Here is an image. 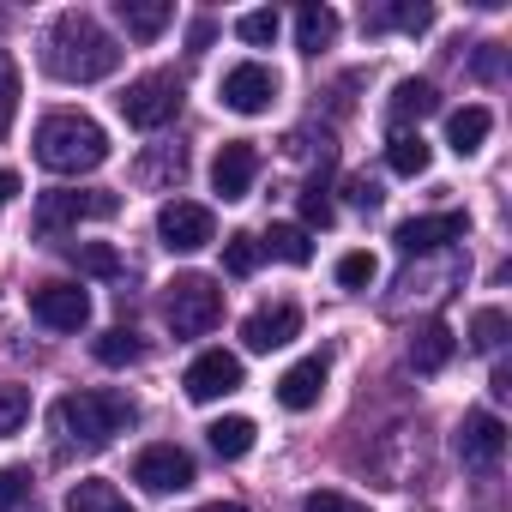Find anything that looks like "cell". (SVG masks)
<instances>
[{"label":"cell","instance_id":"6da1fadb","mask_svg":"<svg viewBox=\"0 0 512 512\" xmlns=\"http://www.w3.org/2000/svg\"><path fill=\"white\" fill-rule=\"evenodd\" d=\"M43 61H49V73L67 79V85H97V79H109V73L121 67V43H115L85 7H73V13H61V19L49 25Z\"/></svg>","mask_w":512,"mask_h":512},{"label":"cell","instance_id":"7a4b0ae2","mask_svg":"<svg viewBox=\"0 0 512 512\" xmlns=\"http://www.w3.org/2000/svg\"><path fill=\"white\" fill-rule=\"evenodd\" d=\"M49 422H55L61 446L97 452V446H109L115 434H127V428L139 422V404H133L127 392H67Z\"/></svg>","mask_w":512,"mask_h":512},{"label":"cell","instance_id":"3957f363","mask_svg":"<svg viewBox=\"0 0 512 512\" xmlns=\"http://www.w3.org/2000/svg\"><path fill=\"white\" fill-rule=\"evenodd\" d=\"M31 145H37V163L55 169V175H85V169L109 163V133H103L91 115H79V109H55V115H43Z\"/></svg>","mask_w":512,"mask_h":512},{"label":"cell","instance_id":"277c9868","mask_svg":"<svg viewBox=\"0 0 512 512\" xmlns=\"http://www.w3.org/2000/svg\"><path fill=\"white\" fill-rule=\"evenodd\" d=\"M163 314H169V332L175 338H205L223 320V290L205 272H181L169 284V296H163Z\"/></svg>","mask_w":512,"mask_h":512},{"label":"cell","instance_id":"5b68a950","mask_svg":"<svg viewBox=\"0 0 512 512\" xmlns=\"http://www.w3.org/2000/svg\"><path fill=\"white\" fill-rule=\"evenodd\" d=\"M181 79L175 73H145V79H133L127 91H121V115H127V127H139V133H157V127H169L175 115H181Z\"/></svg>","mask_w":512,"mask_h":512},{"label":"cell","instance_id":"8992f818","mask_svg":"<svg viewBox=\"0 0 512 512\" xmlns=\"http://www.w3.org/2000/svg\"><path fill=\"white\" fill-rule=\"evenodd\" d=\"M121 211V193H109V187H55V193H43L37 199V229L43 235H55V229H73V223H103V217H115Z\"/></svg>","mask_w":512,"mask_h":512},{"label":"cell","instance_id":"52a82bcc","mask_svg":"<svg viewBox=\"0 0 512 512\" xmlns=\"http://www.w3.org/2000/svg\"><path fill=\"white\" fill-rule=\"evenodd\" d=\"M157 235H163V247H169V253H199V247H211V241H217V217H211V205L169 199V205L157 211Z\"/></svg>","mask_w":512,"mask_h":512},{"label":"cell","instance_id":"ba28073f","mask_svg":"<svg viewBox=\"0 0 512 512\" xmlns=\"http://www.w3.org/2000/svg\"><path fill=\"white\" fill-rule=\"evenodd\" d=\"M133 482L145 494H181V488H193V452H181L175 440H157L133 458Z\"/></svg>","mask_w":512,"mask_h":512},{"label":"cell","instance_id":"9c48e42d","mask_svg":"<svg viewBox=\"0 0 512 512\" xmlns=\"http://www.w3.org/2000/svg\"><path fill=\"white\" fill-rule=\"evenodd\" d=\"M272 97H278V73H272V67H260V61L229 67V73H223V91H217V103H223V109H235V115H266V109H272Z\"/></svg>","mask_w":512,"mask_h":512},{"label":"cell","instance_id":"30bf717a","mask_svg":"<svg viewBox=\"0 0 512 512\" xmlns=\"http://www.w3.org/2000/svg\"><path fill=\"white\" fill-rule=\"evenodd\" d=\"M31 314L49 332H85L91 326V296L79 284H37L31 290Z\"/></svg>","mask_w":512,"mask_h":512},{"label":"cell","instance_id":"8fae6325","mask_svg":"<svg viewBox=\"0 0 512 512\" xmlns=\"http://www.w3.org/2000/svg\"><path fill=\"white\" fill-rule=\"evenodd\" d=\"M187 398L193 404H211V398H229V392H241V356H229V350H205V356H193L187 362Z\"/></svg>","mask_w":512,"mask_h":512},{"label":"cell","instance_id":"7c38bea8","mask_svg":"<svg viewBox=\"0 0 512 512\" xmlns=\"http://www.w3.org/2000/svg\"><path fill=\"white\" fill-rule=\"evenodd\" d=\"M296 332H302V308H296V302H272V308H260V314H247V320H241V344H247L253 356L284 350Z\"/></svg>","mask_w":512,"mask_h":512},{"label":"cell","instance_id":"4fadbf2b","mask_svg":"<svg viewBox=\"0 0 512 512\" xmlns=\"http://www.w3.org/2000/svg\"><path fill=\"white\" fill-rule=\"evenodd\" d=\"M470 235V217L464 211H434V217H410V223H398V253H434V247H452V241H464Z\"/></svg>","mask_w":512,"mask_h":512},{"label":"cell","instance_id":"5bb4252c","mask_svg":"<svg viewBox=\"0 0 512 512\" xmlns=\"http://www.w3.org/2000/svg\"><path fill=\"white\" fill-rule=\"evenodd\" d=\"M500 452H506V422H500L494 410H470V416L458 422V458H464L470 470H494Z\"/></svg>","mask_w":512,"mask_h":512},{"label":"cell","instance_id":"9a60e30c","mask_svg":"<svg viewBox=\"0 0 512 512\" xmlns=\"http://www.w3.org/2000/svg\"><path fill=\"white\" fill-rule=\"evenodd\" d=\"M253 175H260V151H253V139H223L217 145V163H211V187L223 199H247L253 193Z\"/></svg>","mask_w":512,"mask_h":512},{"label":"cell","instance_id":"2e32d148","mask_svg":"<svg viewBox=\"0 0 512 512\" xmlns=\"http://www.w3.org/2000/svg\"><path fill=\"white\" fill-rule=\"evenodd\" d=\"M326 392V356H302L296 368L278 374V404L284 410H314Z\"/></svg>","mask_w":512,"mask_h":512},{"label":"cell","instance_id":"e0dca14e","mask_svg":"<svg viewBox=\"0 0 512 512\" xmlns=\"http://www.w3.org/2000/svg\"><path fill=\"white\" fill-rule=\"evenodd\" d=\"M115 19H121V31H127L133 43H157V37L169 31L175 7H169V0H115Z\"/></svg>","mask_w":512,"mask_h":512},{"label":"cell","instance_id":"ac0fdd59","mask_svg":"<svg viewBox=\"0 0 512 512\" xmlns=\"http://www.w3.org/2000/svg\"><path fill=\"white\" fill-rule=\"evenodd\" d=\"M440 109V91L428 85V79H398V91H392V133H410V121H422V115H434Z\"/></svg>","mask_w":512,"mask_h":512},{"label":"cell","instance_id":"d6986e66","mask_svg":"<svg viewBox=\"0 0 512 512\" xmlns=\"http://www.w3.org/2000/svg\"><path fill=\"white\" fill-rule=\"evenodd\" d=\"M488 133H494V115H488L482 103H464V109H452V115H446V145H452L458 157H476Z\"/></svg>","mask_w":512,"mask_h":512},{"label":"cell","instance_id":"ffe728a7","mask_svg":"<svg viewBox=\"0 0 512 512\" xmlns=\"http://www.w3.org/2000/svg\"><path fill=\"white\" fill-rule=\"evenodd\" d=\"M452 350H458V338H452L440 320H428V326L410 338V368H416V374H440V368L452 362Z\"/></svg>","mask_w":512,"mask_h":512},{"label":"cell","instance_id":"44dd1931","mask_svg":"<svg viewBox=\"0 0 512 512\" xmlns=\"http://www.w3.org/2000/svg\"><path fill=\"white\" fill-rule=\"evenodd\" d=\"M181 175H187V151L181 145H157V151H145L133 163V181L139 187H175Z\"/></svg>","mask_w":512,"mask_h":512},{"label":"cell","instance_id":"7402d4cb","mask_svg":"<svg viewBox=\"0 0 512 512\" xmlns=\"http://www.w3.org/2000/svg\"><path fill=\"white\" fill-rule=\"evenodd\" d=\"M67 512H133V506H127V494H121L115 482H103V476H85V482H73V494H67Z\"/></svg>","mask_w":512,"mask_h":512},{"label":"cell","instance_id":"603a6c76","mask_svg":"<svg viewBox=\"0 0 512 512\" xmlns=\"http://www.w3.org/2000/svg\"><path fill=\"white\" fill-rule=\"evenodd\" d=\"M253 434H260V428H253L247 416H217V422L205 428V440H211L217 458H247V452H253Z\"/></svg>","mask_w":512,"mask_h":512},{"label":"cell","instance_id":"cb8c5ba5","mask_svg":"<svg viewBox=\"0 0 512 512\" xmlns=\"http://www.w3.org/2000/svg\"><path fill=\"white\" fill-rule=\"evenodd\" d=\"M260 253H278L284 266H308V260H314V241H308L302 223H272L266 241H260Z\"/></svg>","mask_w":512,"mask_h":512},{"label":"cell","instance_id":"d4e9b609","mask_svg":"<svg viewBox=\"0 0 512 512\" xmlns=\"http://www.w3.org/2000/svg\"><path fill=\"white\" fill-rule=\"evenodd\" d=\"M332 37H338V13H332V7H314V0H308V7L296 13V43H302V55H320Z\"/></svg>","mask_w":512,"mask_h":512},{"label":"cell","instance_id":"484cf974","mask_svg":"<svg viewBox=\"0 0 512 512\" xmlns=\"http://www.w3.org/2000/svg\"><path fill=\"white\" fill-rule=\"evenodd\" d=\"M260 260H266V253H260V235L235 229V235L223 241V272H229V278H253V272H260Z\"/></svg>","mask_w":512,"mask_h":512},{"label":"cell","instance_id":"4316f807","mask_svg":"<svg viewBox=\"0 0 512 512\" xmlns=\"http://www.w3.org/2000/svg\"><path fill=\"white\" fill-rule=\"evenodd\" d=\"M91 356H97L103 368H127V362H139V356H145V344H139V332L115 326V332H103V338L91 344Z\"/></svg>","mask_w":512,"mask_h":512},{"label":"cell","instance_id":"83f0119b","mask_svg":"<svg viewBox=\"0 0 512 512\" xmlns=\"http://www.w3.org/2000/svg\"><path fill=\"white\" fill-rule=\"evenodd\" d=\"M67 260H73L79 272H91V278H115V272H121V253H115L109 241H73Z\"/></svg>","mask_w":512,"mask_h":512},{"label":"cell","instance_id":"f1b7e54d","mask_svg":"<svg viewBox=\"0 0 512 512\" xmlns=\"http://www.w3.org/2000/svg\"><path fill=\"white\" fill-rule=\"evenodd\" d=\"M386 163H392V175H422V169H428V145H422V133H392Z\"/></svg>","mask_w":512,"mask_h":512},{"label":"cell","instance_id":"f546056e","mask_svg":"<svg viewBox=\"0 0 512 512\" xmlns=\"http://www.w3.org/2000/svg\"><path fill=\"white\" fill-rule=\"evenodd\" d=\"M235 37H241V43H253V49L278 43V13H272V7H260V13H241V19H235Z\"/></svg>","mask_w":512,"mask_h":512},{"label":"cell","instance_id":"4dcf8cb0","mask_svg":"<svg viewBox=\"0 0 512 512\" xmlns=\"http://www.w3.org/2000/svg\"><path fill=\"white\" fill-rule=\"evenodd\" d=\"M470 344H476L482 356H494V350L506 344V314H500V308H482V314L470 320Z\"/></svg>","mask_w":512,"mask_h":512},{"label":"cell","instance_id":"1f68e13d","mask_svg":"<svg viewBox=\"0 0 512 512\" xmlns=\"http://www.w3.org/2000/svg\"><path fill=\"white\" fill-rule=\"evenodd\" d=\"M31 422V392L25 386H0V434H19Z\"/></svg>","mask_w":512,"mask_h":512},{"label":"cell","instance_id":"d6a6232c","mask_svg":"<svg viewBox=\"0 0 512 512\" xmlns=\"http://www.w3.org/2000/svg\"><path fill=\"white\" fill-rule=\"evenodd\" d=\"M374 278H380L374 253H362V247H356V253H344V260H338V284H344V290H368Z\"/></svg>","mask_w":512,"mask_h":512},{"label":"cell","instance_id":"836d02e7","mask_svg":"<svg viewBox=\"0 0 512 512\" xmlns=\"http://www.w3.org/2000/svg\"><path fill=\"white\" fill-rule=\"evenodd\" d=\"M13 115H19V67L7 61V49H0V139H7Z\"/></svg>","mask_w":512,"mask_h":512},{"label":"cell","instance_id":"e575fe53","mask_svg":"<svg viewBox=\"0 0 512 512\" xmlns=\"http://www.w3.org/2000/svg\"><path fill=\"white\" fill-rule=\"evenodd\" d=\"M368 25H374V31H386V25H398V31H428V25H434V7H392V13H374Z\"/></svg>","mask_w":512,"mask_h":512},{"label":"cell","instance_id":"d590c367","mask_svg":"<svg viewBox=\"0 0 512 512\" xmlns=\"http://www.w3.org/2000/svg\"><path fill=\"white\" fill-rule=\"evenodd\" d=\"M25 494H31V470L25 464H7V470H0V512H19Z\"/></svg>","mask_w":512,"mask_h":512},{"label":"cell","instance_id":"8d00e7d4","mask_svg":"<svg viewBox=\"0 0 512 512\" xmlns=\"http://www.w3.org/2000/svg\"><path fill=\"white\" fill-rule=\"evenodd\" d=\"M302 217H308V223H320V229H332V217H338V211H332V199H326V187H320V181H314V187H302Z\"/></svg>","mask_w":512,"mask_h":512},{"label":"cell","instance_id":"74e56055","mask_svg":"<svg viewBox=\"0 0 512 512\" xmlns=\"http://www.w3.org/2000/svg\"><path fill=\"white\" fill-rule=\"evenodd\" d=\"M302 512H368L362 500H350V494H338V488H320V494H308L302 500Z\"/></svg>","mask_w":512,"mask_h":512},{"label":"cell","instance_id":"f35d334b","mask_svg":"<svg viewBox=\"0 0 512 512\" xmlns=\"http://www.w3.org/2000/svg\"><path fill=\"white\" fill-rule=\"evenodd\" d=\"M344 193H350V205H356V211H374V205L386 199V193H380V181H368V175H350V187H344Z\"/></svg>","mask_w":512,"mask_h":512},{"label":"cell","instance_id":"ab89813d","mask_svg":"<svg viewBox=\"0 0 512 512\" xmlns=\"http://www.w3.org/2000/svg\"><path fill=\"white\" fill-rule=\"evenodd\" d=\"M488 392H494V398H512V368H506V362H494V380H488Z\"/></svg>","mask_w":512,"mask_h":512},{"label":"cell","instance_id":"60d3db41","mask_svg":"<svg viewBox=\"0 0 512 512\" xmlns=\"http://www.w3.org/2000/svg\"><path fill=\"white\" fill-rule=\"evenodd\" d=\"M19 199V175L13 169H0V205H13Z\"/></svg>","mask_w":512,"mask_h":512},{"label":"cell","instance_id":"b9f144b4","mask_svg":"<svg viewBox=\"0 0 512 512\" xmlns=\"http://www.w3.org/2000/svg\"><path fill=\"white\" fill-rule=\"evenodd\" d=\"M199 512H247V506H235V500H211V506H199Z\"/></svg>","mask_w":512,"mask_h":512}]
</instances>
